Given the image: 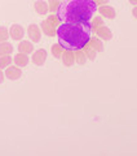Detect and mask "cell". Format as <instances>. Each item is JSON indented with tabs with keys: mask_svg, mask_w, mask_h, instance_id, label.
<instances>
[{
	"mask_svg": "<svg viewBox=\"0 0 137 156\" xmlns=\"http://www.w3.org/2000/svg\"><path fill=\"white\" fill-rule=\"evenodd\" d=\"M92 31L91 22H62L56 27V37L65 51H80L89 43Z\"/></svg>",
	"mask_w": 137,
	"mask_h": 156,
	"instance_id": "6da1fadb",
	"label": "cell"
},
{
	"mask_svg": "<svg viewBox=\"0 0 137 156\" xmlns=\"http://www.w3.org/2000/svg\"><path fill=\"white\" fill-rule=\"evenodd\" d=\"M96 11V0H61L56 17L61 22H91Z\"/></svg>",
	"mask_w": 137,
	"mask_h": 156,
	"instance_id": "7a4b0ae2",
	"label": "cell"
},
{
	"mask_svg": "<svg viewBox=\"0 0 137 156\" xmlns=\"http://www.w3.org/2000/svg\"><path fill=\"white\" fill-rule=\"evenodd\" d=\"M47 56H48V52L44 50V48H39L38 51H34L32 52V64L36 65V66H43L45 64V60H47Z\"/></svg>",
	"mask_w": 137,
	"mask_h": 156,
	"instance_id": "3957f363",
	"label": "cell"
},
{
	"mask_svg": "<svg viewBox=\"0 0 137 156\" xmlns=\"http://www.w3.org/2000/svg\"><path fill=\"white\" fill-rule=\"evenodd\" d=\"M9 37H11L13 41H22V38L25 37V29H23L22 25L13 23V25L9 27Z\"/></svg>",
	"mask_w": 137,
	"mask_h": 156,
	"instance_id": "277c9868",
	"label": "cell"
},
{
	"mask_svg": "<svg viewBox=\"0 0 137 156\" xmlns=\"http://www.w3.org/2000/svg\"><path fill=\"white\" fill-rule=\"evenodd\" d=\"M4 74H5V77L8 80L17 81L22 77V70H21V68L17 66V65H9L5 69V72H4Z\"/></svg>",
	"mask_w": 137,
	"mask_h": 156,
	"instance_id": "5b68a950",
	"label": "cell"
},
{
	"mask_svg": "<svg viewBox=\"0 0 137 156\" xmlns=\"http://www.w3.org/2000/svg\"><path fill=\"white\" fill-rule=\"evenodd\" d=\"M27 34H28V38H30L31 42H39L42 39V27L35 25V23H31L28 25L27 27Z\"/></svg>",
	"mask_w": 137,
	"mask_h": 156,
	"instance_id": "8992f818",
	"label": "cell"
},
{
	"mask_svg": "<svg viewBox=\"0 0 137 156\" xmlns=\"http://www.w3.org/2000/svg\"><path fill=\"white\" fill-rule=\"evenodd\" d=\"M34 9H35V12L39 16H45L49 12V5H48V3L45 0H36L34 3Z\"/></svg>",
	"mask_w": 137,
	"mask_h": 156,
	"instance_id": "52a82bcc",
	"label": "cell"
},
{
	"mask_svg": "<svg viewBox=\"0 0 137 156\" xmlns=\"http://www.w3.org/2000/svg\"><path fill=\"white\" fill-rule=\"evenodd\" d=\"M13 62L19 68H25V66H27L28 62H30V58H28V55H26V53L18 52L13 56Z\"/></svg>",
	"mask_w": 137,
	"mask_h": 156,
	"instance_id": "ba28073f",
	"label": "cell"
},
{
	"mask_svg": "<svg viewBox=\"0 0 137 156\" xmlns=\"http://www.w3.org/2000/svg\"><path fill=\"white\" fill-rule=\"evenodd\" d=\"M96 34H97V37L101 38V39H104V41H109V39L112 38L111 29H109L105 25H101V26L97 27L96 29Z\"/></svg>",
	"mask_w": 137,
	"mask_h": 156,
	"instance_id": "9c48e42d",
	"label": "cell"
},
{
	"mask_svg": "<svg viewBox=\"0 0 137 156\" xmlns=\"http://www.w3.org/2000/svg\"><path fill=\"white\" fill-rule=\"evenodd\" d=\"M34 42L31 41H22L19 42V44H18V51L19 52H22V53H26V55H30V53L34 52Z\"/></svg>",
	"mask_w": 137,
	"mask_h": 156,
	"instance_id": "30bf717a",
	"label": "cell"
},
{
	"mask_svg": "<svg viewBox=\"0 0 137 156\" xmlns=\"http://www.w3.org/2000/svg\"><path fill=\"white\" fill-rule=\"evenodd\" d=\"M100 14L102 17H105V18H110V20H112V18H115L116 17V12H115V9L112 8V7H110V5H101L100 7Z\"/></svg>",
	"mask_w": 137,
	"mask_h": 156,
	"instance_id": "8fae6325",
	"label": "cell"
},
{
	"mask_svg": "<svg viewBox=\"0 0 137 156\" xmlns=\"http://www.w3.org/2000/svg\"><path fill=\"white\" fill-rule=\"evenodd\" d=\"M42 31L45 33L48 37L56 35V27H53V21H52V20L43 21V23H42Z\"/></svg>",
	"mask_w": 137,
	"mask_h": 156,
	"instance_id": "7c38bea8",
	"label": "cell"
},
{
	"mask_svg": "<svg viewBox=\"0 0 137 156\" xmlns=\"http://www.w3.org/2000/svg\"><path fill=\"white\" fill-rule=\"evenodd\" d=\"M61 60H62V62H63V65L65 66H71L75 62V55L71 51L63 52L62 56H61Z\"/></svg>",
	"mask_w": 137,
	"mask_h": 156,
	"instance_id": "4fadbf2b",
	"label": "cell"
},
{
	"mask_svg": "<svg viewBox=\"0 0 137 156\" xmlns=\"http://www.w3.org/2000/svg\"><path fill=\"white\" fill-rule=\"evenodd\" d=\"M13 52V46L12 43L7 42H0V57L2 56H7V55H11Z\"/></svg>",
	"mask_w": 137,
	"mask_h": 156,
	"instance_id": "5bb4252c",
	"label": "cell"
},
{
	"mask_svg": "<svg viewBox=\"0 0 137 156\" xmlns=\"http://www.w3.org/2000/svg\"><path fill=\"white\" fill-rule=\"evenodd\" d=\"M13 62V58L11 57V55L7 56H2L0 57V69H7V68Z\"/></svg>",
	"mask_w": 137,
	"mask_h": 156,
	"instance_id": "9a60e30c",
	"label": "cell"
},
{
	"mask_svg": "<svg viewBox=\"0 0 137 156\" xmlns=\"http://www.w3.org/2000/svg\"><path fill=\"white\" fill-rule=\"evenodd\" d=\"M62 53H63V48L61 47L60 43H56V44L52 46V55L55 58H61Z\"/></svg>",
	"mask_w": 137,
	"mask_h": 156,
	"instance_id": "2e32d148",
	"label": "cell"
},
{
	"mask_svg": "<svg viewBox=\"0 0 137 156\" xmlns=\"http://www.w3.org/2000/svg\"><path fill=\"white\" fill-rule=\"evenodd\" d=\"M9 38V29L5 26H0V42H7Z\"/></svg>",
	"mask_w": 137,
	"mask_h": 156,
	"instance_id": "e0dca14e",
	"label": "cell"
},
{
	"mask_svg": "<svg viewBox=\"0 0 137 156\" xmlns=\"http://www.w3.org/2000/svg\"><path fill=\"white\" fill-rule=\"evenodd\" d=\"M75 60L78 61V64H85V61H87V56H85V52H78L76 53V56H75Z\"/></svg>",
	"mask_w": 137,
	"mask_h": 156,
	"instance_id": "ac0fdd59",
	"label": "cell"
},
{
	"mask_svg": "<svg viewBox=\"0 0 137 156\" xmlns=\"http://www.w3.org/2000/svg\"><path fill=\"white\" fill-rule=\"evenodd\" d=\"M96 55H97V51L93 50V48H89V50L85 51V56H87V58H89V60H95Z\"/></svg>",
	"mask_w": 137,
	"mask_h": 156,
	"instance_id": "d6986e66",
	"label": "cell"
},
{
	"mask_svg": "<svg viewBox=\"0 0 137 156\" xmlns=\"http://www.w3.org/2000/svg\"><path fill=\"white\" fill-rule=\"evenodd\" d=\"M89 42H91L89 44H91L92 47H95V50H96V51H100L101 48H102V46H101V43H100L99 39H92V38H91V41H89Z\"/></svg>",
	"mask_w": 137,
	"mask_h": 156,
	"instance_id": "ffe728a7",
	"label": "cell"
},
{
	"mask_svg": "<svg viewBox=\"0 0 137 156\" xmlns=\"http://www.w3.org/2000/svg\"><path fill=\"white\" fill-rule=\"evenodd\" d=\"M48 5H49V11H57L58 8V0H48Z\"/></svg>",
	"mask_w": 137,
	"mask_h": 156,
	"instance_id": "44dd1931",
	"label": "cell"
},
{
	"mask_svg": "<svg viewBox=\"0 0 137 156\" xmlns=\"http://www.w3.org/2000/svg\"><path fill=\"white\" fill-rule=\"evenodd\" d=\"M4 78H5V74H4V72L0 69V85H2L3 82H4Z\"/></svg>",
	"mask_w": 137,
	"mask_h": 156,
	"instance_id": "7402d4cb",
	"label": "cell"
},
{
	"mask_svg": "<svg viewBox=\"0 0 137 156\" xmlns=\"http://www.w3.org/2000/svg\"><path fill=\"white\" fill-rule=\"evenodd\" d=\"M96 3H99L100 5H105V4L109 3V0H96Z\"/></svg>",
	"mask_w": 137,
	"mask_h": 156,
	"instance_id": "603a6c76",
	"label": "cell"
},
{
	"mask_svg": "<svg viewBox=\"0 0 137 156\" xmlns=\"http://www.w3.org/2000/svg\"><path fill=\"white\" fill-rule=\"evenodd\" d=\"M132 14H133V17L137 20V5L133 8V11H132Z\"/></svg>",
	"mask_w": 137,
	"mask_h": 156,
	"instance_id": "cb8c5ba5",
	"label": "cell"
},
{
	"mask_svg": "<svg viewBox=\"0 0 137 156\" xmlns=\"http://www.w3.org/2000/svg\"><path fill=\"white\" fill-rule=\"evenodd\" d=\"M129 3L132 4V5H135V7L137 5V0H129Z\"/></svg>",
	"mask_w": 137,
	"mask_h": 156,
	"instance_id": "d4e9b609",
	"label": "cell"
}]
</instances>
